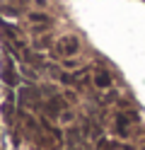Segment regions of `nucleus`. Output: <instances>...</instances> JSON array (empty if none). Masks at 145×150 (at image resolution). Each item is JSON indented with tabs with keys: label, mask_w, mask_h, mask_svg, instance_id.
Listing matches in <instances>:
<instances>
[{
	"label": "nucleus",
	"mask_w": 145,
	"mask_h": 150,
	"mask_svg": "<svg viewBox=\"0 0 145 150\" xmlns=\"http://www.w3.org/2000/svg\"><path fill=\"white\" fill-rule=\"evenodd\" d=\"M133 131V114H123V111H119V114L114 116V136L116 138H128Z\"/></svg>",
	"instance_id": "nucleus-2"
},
{
	"label": "nucleus",
	"mask_w": 145,
	"mask_h": 150,
	"mask_svg": "<svg viewBox=\"0 0 145 150\" xmlns=\"http://www.w3.org/2000/svg\"><path fill=\"white\" fill-rule=\"evenodd\" d=\"M27 22L32 24L34 29H46V27H51V17H48L46 12H29Z\"/></svg>",
	"instance_id": "nucleus-6"
},
{
	"label": "nucleus",
	"mask_w": 145,
	"mask_h": 150,
	"mask_svg": "<svg viewBox=\"0 0 145 150\" xmlns=\"http://www.w3.org/2000/svg\"><path fill=\"white\" fill-rule=\"evenodd\" d=\"M82 49V44L80 39H77L75 34H63V36H58V41L53 44V51L58 58H75L77 53H80Z\"/></svg>",
	"instance_id": "nucleus-1"
},
{
	"label": "nucleus",
	"mask_w": 145,
	"mask_h": 150,
	"mask_svg": "<svg viewBox=\"0 0 145 150\" xmlns=\"http://www.w3.org/2000/svg\"><path fill=\"white\" fill-rule=\"evenodd\" d=\"M41 131L48 136V140H51V145H53V148H63V143H65V136H63V131L58 128L56 124H51V121L41 119Z\"/></svg>",
	"instance_id": "nucleus-3"
},
{
	"label": "nucleus",
	"mask_w": 145,
	"mask_h": 150,
	"mask_svg": "<svg viewBox=\"0 0 145 150\" xmlns=\"http://www.w3.org/2000/svg\"><path fill=\"white\" fill-rule=\"evenodd\" d=\"M82 136L90 138V140H99L102 138V124H99V121L87 119L85 124H82Z\"/></svg>",
	"instance_id": "nucleus-5"
},
{
	"label": "nucleus",
	"mask_w": 145,
	"mask_h": 150,
	"mask_svg": "<svg viewBox=\"0 0 145 150\" xmlns=\"http://www.w3.org/2000/svg\"><path fill=\"white\" fill-rule=\"evenodd\" d=\"M3 80L7 82L10 87H15V85H17V73H15V68H12V63H10V61L5 63V70H3Z\"/></svg>",
	"instance_id": "nucleus-8"
},
{
	"label": "nucleus",
	"mask_w": 145,
	"mask_h": 150,
	"mask_svg": "<svg viewBox=\"0 0 145 150\" xmlns=\"http://www.w3.org/2000/svg\"><path fill=\"white\" fill-rule=\"evenodd\" d=\"M58 121L65 124V126H73V124H75V111H73L70 107H65V109L61 111V116H58Z\"/></svg>",
	"instance_id": "nucleus-9"
},
{
	"label": "nucleus",
	"mask_w": 145,
	"mask_h": 150,
	"mask_svg": "<svg viewBox=\"0 0 145 150\" xmlns=\"http://www.w3.org/2000/svg\"><path fill=\"white\" fill-rule=\"evenodd\" d=\"M97 150H133V145L123 143V140H109V138H99V140H97Z\"/></svg>",
	"instance_id": "nucleus-7"
},
{
	"label": "nucleus",
	"mask_w": 145,
	"mask_h": 150,
	"mask_svg": "<svg viewBox=\"0 0 145 150\" xmlns=\"http://www.w3.org/2000/svg\"><path fill=\"white\" fill-rule=\"evenodd\" d=\"M92 82H94V87H99V90H111L114 78H111V73H109V70L97 68V70H92Z\"/></svg>",
	"instance_id": "nucleus-4"
}]
</instances>
